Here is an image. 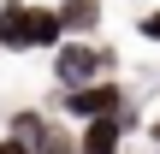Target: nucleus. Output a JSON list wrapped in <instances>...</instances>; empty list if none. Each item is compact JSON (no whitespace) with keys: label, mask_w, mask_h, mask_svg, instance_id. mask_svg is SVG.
Listing matches in <instances>:
<instances>
[{"label":"nucleus","mask_w":160,"mask_h":154,"mask_svg":"<svg viewBox=\"0 0 160 154\" xmlns=\"http://www.w3.org/2000/svg\"><path fill=\"white\" fill-rule=\"evenodd\" d=\"M101 77H119V47H107V42H77V36H65V42L53 47V83H59V89H89V83H101Z\"/></svg>","instance_id":"f257e3e1"},{"label":"nucleus","mask_w":160,"mask_h":154,"mask_svg":"<svg viewBox=\"0 0 160 154\" xmlns=\"http://www.w3.org/2000/svg\"><path fill=\"white\" fill-rule=\"evenodd\" d=\"M59 107H65L77 125H89V119H119V113H125V83H119V77H101V83H89V89H59Z\"/></svg>","instance_id":"f03ea898"},{"label":"nucleus","mask_w":160,"mask_h":154,"mask_svg":"<svg viewBox=\"0 0 160 154\" xmlns=\"http://www.w3.org/2000/svg\"><path fill=\"white\" fill-rule=\"evenodd\" d=\"M0 53H30V0H0Z\"/></svg>","instance_id":"7ed1b4c3"},{"label":"nucleus","mask_w":160,"mask_h":154,"mask_svg":"<svg viewBox=\"0 0 160 154\" xmlns=\"http://www.w3.org/2000/svg\"><path fill=\"white\" fill-rule=\"evenodd\" d=\"M101 0H59V24H65V36H77V42H95V30H101Z\"/></svg>","instance_id":"20e7f679"},{"label":"nucleus","mask_w":160,"mask_h":154,"mask_svg":"<svg viewBox=\"0 0 160 154\" xmlns=\"http://www.w3.org/2000/svg\"><path fill=\"white\" fill-rule=\"evenodd\" d=\"M119 148H125L119 119H89V125L77 131V154H119Z\"/></svg>","instance_id":"39448f33"},{"label":"nucleus","mask_w":160,"mask_h":154,"mask_svg":"<svg viewBox=\"0 0 160 154\" xmlns=\"http://www.w3.org/2000/svg\"><path fill=\"white\" fill-rule=\"evenodd\" d=\"M48 131H53V119H48L42 107H18V113L6 119V137H18V142H30L36 154H42V142H48Z\"/></svg>","instance_id":"423d86ee"},{"label":"nucleus","mask_w":160,"mask_h":154,"mask_svg":"<svg viewBox=\"0 0 160 154\" xmlns=\"http://www.w3.org/2000/svg\"><path fill=\"white\" fill-rule=\"evenodd\" d=\"M65 42V24H59V6H30V47H59Z\"/></svg>","instance_id":"0eeeda50"},{"label":"nucleus","mask_w":160,"mask_h":154,"mask_svg":"<svg viewBox=\"0 0 160 154\" xmlns=\"http://www.w3.org/2000/svg\"><path fill=\"white\" fill-rule=\"evenodd\" d=\"M137 36H142V42H160V12H142V18H137Z\"/></svg>","instance_id":"6e6552de"},{"label":"nucleus","mask_w":160,"mask_h":154,"mask_svg":"<svg viewBox=\"0 0 160 154\" xmlns=\"http://www.w3.org/2000/svg\"><path fill=\"white\" fill-rule=\"evenodd\" d=\"M0 154H36L30 142H18V137H0Z\"/></svg>","instance_id":"1a4fd4ad"}]
</instances>
